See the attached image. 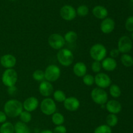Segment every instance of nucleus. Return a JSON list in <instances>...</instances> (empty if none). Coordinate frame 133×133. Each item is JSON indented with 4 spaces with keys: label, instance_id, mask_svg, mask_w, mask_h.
<instances>
[{
    "label": "nucleus",
    "instance_id": "f257e3e1",
    "mask_svg": "<svg viewBox=\"0 0 133 133\" xmlns=\"http://www.w3.org/2000/svg\"><path fill=\"white\" fill-rule=\"evenodd\" d=\"M23 109V104L16 99H10L4 105V112L6 113V116L10 117L19 116Z\"/></svg>",
    "mask_w": 133,
    "mask_h": 133
},
{
    "label": "nucleus",
    "instance_id": "f03ea898",
    "mask_svg": "<svg viewBox=\"0 0 133 133\" xmlns=\"http://www.w3.org/2000/svg\"><path fill=\"white\" fill-rule=\"evenodd\" d=\"M107 54V50L106 47L101 43L94 44L90 50V57L94 61H102L106 57Z\"/></svg>",
    "mask_w": 133,
    "mask_h": 133
},
{
    "label": "nucleus",
    "instance_id": "7ed1b4c3",
    "mask_svg": "<svg viewBox=\"0 0 133 133\" xmlns=\"http://www.w3.org/2000/svg\"><path fill=\"white\" fill-rule=\"evenodd\" d=\"M58 63L64 66H69L73 63L74 59L73 52L68 48L59 50L57 55Z\"/></svg>",
    "mask_w": 133,
    "mask_h": 133
},
{
    "label": "nucleus",
    "instance_id": "20e7f679",
    "mask_svg": "<svg viewBox=\"0 0 133 133\" xmlns=\"http://www.w3.org/2000/svg\"><path fill=\"white\" fill-rule=\"evenodd\" d=\"M1 80L8 87L15 86L18 81V73L14 69H6L3 73Z\"/></svg>",
    "mask_w": 133,
    "mask_h": 133
},
{
    "label": "nucleus",
    "instance_id": "39448f33",
    "mask_svg": "<svg viewBox=\"0 0 133 133\" xmlns=\"http://www.w3.org/2000/svg\"><path fill=\"white\" fill-rule=\"evenodd\" d=\"M90 95L92 100L99 105L105 104L108 101V94L104 89L96 87L91 91Z\"/></svg>",
    "mask_w": 133,
    "mask_h": 133
},
{
    "label": "nucleus",
    "instance_id": "423d86ee",
    "mask_svg": "<svg viewBox=\"0 0 133 133\" xmlns=\"http://www.w3.org/2000/svg\"><path fill=\"white\" fill-rule=\"evenodd\" d=\"M61 74V69L56 65H50L48 66L44 71L45 80L49 82L57 81Z\"/></svg>",
    "mask_w": 133,
    "mask_h": 133
},
{
    "label": "nucleus",
    "instance_id": "0eeeda50",
    "mask_svg": "<svg viewBox=\"0 0 133 133\" xmlns=\"http://www.w3.org/2000/svg\"><path fill=\"white\" fill-rule=\"evenodd\" d=\"M40 110L44 114L51 116L57 110L55 102L51 98H45L40 103Z\"/></svg>",
    "mask_w": 133,
    "mask_h": 133
},
{
    "label": "nucleus",
    "instance_id": "6e6552de",
    "mask_svg": "<svg viewBox=\"0 0 133 133\" xmlns=\"http://www.w3.org/2000/svg\"><path fill=\"white\" fill-rule=\"evenodd\" d=\"M66 41L63 36L58 33H53L48 38V44L55 50H61L64 46Z\"/></svg>",
    "mask_w": 133,
    "mask_h": 133
},
{
    "label": "nucleus",
    "instance_id": "1a4fd4ad",
    "mask_svg": "<svg viewBox=\"0 0 133 133\" xmlns=\"http://www.w3.org/2000/svg\"><path fill=\"white\" fill-rule=\"evenodd\" d=\"M94 79L95 83L97 85V87L100 88H107L111 85V78L106 73L101 72L97 73V74L94 76Z\"/></svg>",
    "mask_w": 133,
    "mask_h": 133
},
{
    "label": "nucleus",
    "instance_id": "9d476101",
    "mask_svg": "<svg viewBox=\"0 0 133 133\" xmlns=\"http://www.w3.org/2000/svg\"><path fill=\"white\" fill-rule=\"evenodd\" d=\"M132 43L129 37L122 36L118 43V49L122 53H127L132 50Z\"/></svg>",
    "mask_w": 133,
    "mask_h": 133
},
{
    "label": "nucleus",
    "instance_id": "9b49d317",
    "mask_svg": "<svg viewBox=\"0 0 133 133\" xmlns=\"http://www.w3.org/2000/svg\"><path fill=\"white\" fill-rule=\"evenodd\" d=\"M61 16L66 21H71L75 19L77 16V12L75 8L71 5H64L60 10Z\"/></svg>",
    "mask_w": 133,
    "mask_h": 133
},
{
    "label": "nucleus",
    "instance_id": "f8f14e48",
    "mask_svg": "<svg viewBox=\"0 0 133 133\" xmlns=\"http://www.w3.org/2000/svg\"><path fill=\"white\" fill-rule=\"evenodd\" d=\"M115 25V22L112 18L107 17L101 22L100 24V29L105 34L110 33L114 31Z\"/></svg>",
    "mask_w": 133,
    "mask_h": 133
},
{
    "label": "nucleus",
    "instance_id": "ddd939ff",
    "mask_svg": "<svg viewBox=\"0 0 133 133\" xmlns=\"http://www.w3.org/2000/svg\"><path fill=\"white\" fill-rule=\"evenodd\" d=\"M64 106L65 109L70 112H75L80 107V102L75 96L66 97L64 101Z\"/></svg>",
    "mask_w": 133,
    "mask_h": 133
},
{
    "label": "nucleus",
    "instance_id": "4468645a",
    "mask_svg": "<svg viewBox=\"0 0 133 133\" xmlns=\"http://www.w3.org/2000/svg\"><path fill=\"white\" fill-rule=\"evenodd\" d=\"M23 108L27 112H33L37 109L39 105V101L37 98L35 96H29L24 100L23 103Z\"/></svg>",
    "mask_w": 133,
    "mask_h": 133
},
{
    "label": "nucleus",
    "instance_id": "2eb2a0df",
    "mask_svg": "<svg viewBox=\"0 0 133 133\" xmlns=\"http://www.w3.org/2000/svg\"><path fill=\"white\" fill-rule=\"evenodd\" d=\"M0 63L5 69H13L16 64V58L12 54L3 55L0 58Z\"/></svg>",
    "mask_w": 133,
    "mask_h": 133
},
{
    "label": "nucleus",
    "instance_id": "dca6fc26",
    "mask_svg": "<svg viewBox=\"0 0 133 133\" xmlns=\"http://www.w3.org/2000/svg\"><path fill=\"white\" fill-rule=\"evenodd\" d=\"M39 92L42 96L48 97L53 93V86L51 83L47 80H43L39 85Z\"/></svg>",
    "mask_w": 133,
    "mask_h": 133
},
{
    "label": "nucleus",
    "instance_id": "f3484780",
    "mask_svg": "<svg viewBox=\"0 0 133 133\" xmlns=\"http://www.w3.org/2000/svg\"><path fill=\"white\" fill-rule=\"evenodd\" d=\"M105 108L110 113L117 114L122 111L121 103L116 100H110L105 104Z\"/></svg>",
    "mask_w": 133,
    "mask_h": 133
},
{
    "label": "nucleus",
    "instance_id": "a211bd4d",
    "mask_svg": "<svg viewBox=\"0 0 133 133\" xmlns=\"http://www.w3.org/2000/svg\"><path fill=\"white\" fill-rule=\"evenodd\" d=\"M101 65L102 68L105 70L111 72L116 69L117 62L114 58L111 57H106L101 61Z\"/></svg>",
    "mask_w": 133,
    "mask_h": 133
},
{
    "label": "nucleus",
    "instance_id": "6ab92c4d",
    "mask_svg": "<svg viewBox=\"0 0 133 133\" xmlns=\"http://www.w3.org/2000/svg\"><path fill=\"white\" fill-rule=\"evenodd\" d=\"M73 71L75 75L77 77H80V78L83 77L87 74V66L85 63L81 61H79L74 65L73 67Z\"/></svg>",
    "mask_w": 133,
    "mask_h": 133
},
{
    "label": "nucleus",
    "instance_id": "aec40b11",
    "mask_svg": "<svg viewBox=\"0 0 133 133\" xmlns=\"http://www.w3.org/2000/svg\"><path fill=\"white\" fill-rule=\"evenodd\" d=\"M92 13L96 18L100 20H103L108 16L109 12L105 7L101 6V5H97L94 7Z\"/></svg>",
    "mask_w": 133,
    "mask_h": 133
},
{
    "label": "nucleus",
    "instance_id": "412c9836",
    "mask_svg": "<svg viewBox=\"0 0 133 133\" xmlns=\"http://www.w3.org/2000/svg\"><path fill=\"white\" fill-rule=\"evenodd\" d=\"M15 133H30V129L27 124L22 121H18L14 125Z\"/></svg>",
    "mask_w": 133,
    "mask_h": 133
},
{
    "label": "nucleus",
    "instance_id": "4be33fe9",
    "mask_svg": "<svg viewBox=\"0 0 133 133\" xmlns=\"http://www.w3.org/2000/svg\"><path fill=\"white\" fill-rule=\"evenodd\" d=\"M0 133H14V125L12 123L5 121L0 126Z\"/></svg>",
    "mask_w": 133,
    "mask_h": 133
},
{
    "label": "nucleus",
    "instance_id": "5701e85b",
    "mask_svg": "<svg viewBox=\"0 0 133 133\" xmlns=\"http://www.w3.org/2000/svg\"><path fill=\"white\" fill-rule=\"evenodd\" d=\"M51 116L52 122L56 126H57V125H61L64 123L65 119L62 113H58V112H55Z\"/></svg>",
    "mask_w": 133,
    "mask_h": 133
},
{
    "label": "nucleus",
    "instance_id": "b1692460",
    "mask_svg": "<svg viewBox=\"0 0 133 133\" xmlns=\"http://www.w3.org/2000/svg\"><path fill=\"white\" fill-rule=\"evenodd\" d=\"M118 123V117L116 114L109 113L106 117V123L110 127L115 126Z\"/></svg>",
    "mask_w": 133,
    "mask_h": 133
},
{
    "label": "nucleus",
    "instance_id": "393cba45",
    "mask_svg": "<svg viewBox=\"0 0 133 133\" xmlns=\"http://www.w3.org/2000/svg\"><path fill=\"white\" fill-rule=\"evenodd\" d=\"M122 63L126 67H130L133 65V58L131 56L127 53H123L121 56Z\"/></svg>",
    "mask_w": 133,
    "mask_h": 133
},
{
    "label": "nucleus",
    "instance_id": "a878e982",
    "mask_svg": "<svg viewBox=\"0 0 133 133\" xmlns=\"http://www.w3.org/2000/svg\"><path fill=\"white\" fill-rule=\"evenodd\" d=\"M64 38V40L66 43H75L77 39V34L74 31H69L65 34Z\"/></svg>",
    "mask_w": 133,
    "mask_h": 133
},
{
    "label": "nucleus",
    "instance_id": "bb28decb",
    "mask_svg": "<svg viewBox=\"0 0 133 133\" xmlns=\"http://www.w3.org/2000/svg\"><path fill=\"white\" fill-rule=\"evenodd\" d=\"M53 98L54 100L58 102H64L66 99V95L63 91L58 89L53 92Z\"/></svg>",
    "mask_w": 133,
    "mask_h": 133
},
{
    "label": "nucleus",
    "instance_id": "cd10ccee",
    "mask_svg": "<svg viewBox=\"0 0 133 133\" xmlns=\"http://www.w3.org/2000/svg\"><path fill=\"white\" fill-rule=\"evenodd\" d=\"M109 92H110V95L114 98L119 97L122 94L120 87L116 84L110 85V88H109Z\"/></svg>",
    "mask_w": 133,
    "mask_h": 133
},
{
    "label": "nucleus",
    "instance_id": "c85d7f7f",
    "mask_svg": "<svg viewBox=\"0 0 133 133\" xmlns=\"http://www.w3.org/2000/svg\"><path fill=\"white\" fill-rule=\"evenodd\" d=\"M112 129L110 126H108L107 124L101 125L96 128L94 133H112Z\"/></svg>",
    "mask_w": 133,
    "mask_h": 133
},
{
    "label": "nucleus",
    "instance_id": "c756f323",
    "mask_svg": "<svg viewBox=\"0 0 133 133\" xmlns=\"http://www.w3.org/2000/svg\"><path fill=\"white\" fill-rule=\"evenodd\" d=\"M19 118L22 122L25 123H28L32 119V116L31 114V112H27V111H22V113L19 115Z\"/></svg>",
    "mask_w": 133,
    "mask_h": 133
},
{
    "label": "nucleus",
    "instance_id": "7c9ffc66",
    "mask_svg": "<svg viewBox=\"0 0 133 133\" xmlns=\"http://www.w3.org/2000/svg\"><path fill=\"white\" fill-rule=\"evenodd\" d=\"M76 12L77 14L79 15V16L84 17L88 15V12H89V9H88V7L87 5H80V6L78 7Z\"/></svg>",
    "mask_w": 133,
    "mask_h": 133
},
{
    "label": "nucleus",
    "instance_id": "2f4dec72",
    "mask_svg": "<svg viewBox=\"0 0 133 133\" xmlns=\"http://www.w3.org/2000/svg\"><path fill=\"white\" fill-rule=\"evenodd\" d=\"M32 78L35 80L37 81V82H42L45 79V76H44V71L42 70H36L34 71L32 73Z\"/></svg>",
    "mask_w": 133,
    "mask_h": 133
},
{
    "label": "nucleus",
    "instance_id": "473e14b6",
    "mask_svg": "<svg viewBox=\"0 0 133 133\" xmlns=\"http://www.w3.org/2000/svg\"><path fill=\"white\" fill-rule=\"evenodd\" d=\"M83 83L87 86H91L95 83L94 76L90 74H86L83 77Z\"/></svg>",
    "mask_w": 133,
    "mask_h": 133
},
{
    "label": "nucleus",
    "instance_id": "72a5a7b5",
    "mask_svg": "<svg viewBox=\"0 0 133 133\" xmlns=\"http://www.w3.org/2000/svg\"><path fill=\"white\" fill-rule=\"evenodd\" d=\"M91 69H92V71L95 73H99L101 72V69H102V65H101V61H94L92 63L91 65Z\"/></svg>",
    "mask_w": 133,
    "mask_h": 133
},
{
    "label": "nucleus",
    "instance_id": "f704fd0d",
    "mask_svg": "<svg viewBox=\"0 0 133 133\" xmlns=\"http://www.w3.org/2000/svg\"><path fill=\"white\" fill-rule=\"evenodd\" d=\"M125 26L127 31L129 32H133V16H131L127 18Z\"/></svg>",
    "mask_w": 133,
    "mask_h": 133
},
{
    "label": "nucleus",
    "instance_id": "c9c22d12",
    "mask_svg": "<svg viewBox=\"0 0 133 133\" xmlns=\"http://www.w3.org/2000/svg\"><path fill=\"white\" fill-rule=\"evenodd\" d=\"M53 133H66L67 132V129L65 126L63 125H57L53 129Z\"/></svg>",
    "mask_w": 133,
    "mask_h": 133
},
{
    "label": "nucleus",
    "instance_id": "e433bc0d",
    "mask_svg": "<svg viewBox=\"0 0 133 133\" xmlns=\"http://www.w3.org/2000/svg\"><path fill=\"white\" fill-rule=\"evenodd\" d=\"M119 51L118 50V48H114V49H112L110 50V57H112V58H115V57H117L119 55Z\"/></svg>",
    "mask_w": 133,
    "mask_h": 133
},
{
    "label": "nucleus",
    "instance_id": "4c0bfd02",
    "mask_svg": "<svg viewBox=\"0 0 133 133\" xmlns=\"http://www.w3.org/2000/svg\"><path fill=\"white\" fill-rule=\"evenodd\" d=\"M6 115L3 111H0V123H3L6 121Z\"/></svg>",
    "mask_w": 133,
    "mask_h": 133
},
{
    "label": "nucleus",
    "instance_id": "58836bf2",
    "mask_svg": "<svg viewBox=\"0 0 133 133\" xmlns=\"http://www.w3.org/2000/svg\"><path fill=\"white\" fill-rule=\"evenodd\" d=\"M16 91V88L15 86L8 87V92H9V93L10 94V95H13Z\"/></svg>",
    "mask_w": 133,
    "mask_h": 133
},
{
    "label": "nucleus",
    "instance_id": "ea45409f",
    "mask_svg": "<svg viewBox=\"0 0 133 133\" xmlns=\"http://www.w3.org/2000/svg\"><path fill=\"white\" fill-rule=\"evenodd\" d=\"M40 133H53V132L51 130H49V129H46V130H44L40 132Z\"/></svg>",
    "mask_w": 133,
    "mask_h": 133
},
{
    "label": "nucleus",
    "instance_id": "a19ab883",
    "mask_svg": "<svg viewBox=\"0 0 133 133\" xmlns=\"http://www.w3.org/2000/svg\"><path fill=\"white\" fill-rule=\"evenodd\" d=\"M132 39H133V32H132Z\"/></svg>",
    "mask_w": 133,
    "mask_h": 133
},
{
    "label": "nucleus",
    "instance_id": "79ce46f5",
    "mask_svg": "<svg viewBox=\"0 0 133 133\" xmlns=\"http://www.w3.org/2000/svg\"><path fill=\"white\" fill-rule=\"evenodd\" d=\"M131 2H132V3H133V0H131Z\"/></svg>",
    "mask_w": 133,
    "mask_h": 133
},
{
    "label": "nucleus",
    "instance_id": "37998d69",
    "mask_svg": "<svg viewBox=\"0 0 133 133\" xmlns=\"http://www.w3.org/2000/svg\"><path fill=\"white\" fill-rule=\"evenodd\" d=\"M11 1H14V0H11Z\"/></svg>",
    "mask_w": 133,
    "mask_h": 133
}]
</instances>
